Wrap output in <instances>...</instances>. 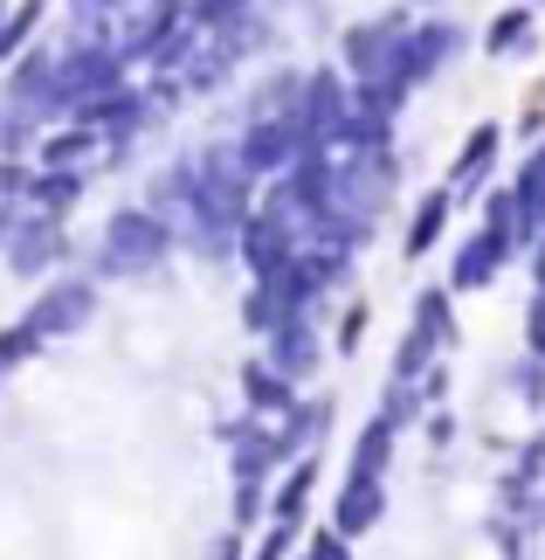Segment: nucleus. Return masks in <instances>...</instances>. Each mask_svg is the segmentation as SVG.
<instances>
[{
	"mask_svg": "<svg viewBox=\"0 0 545 560\" xmlns=\"http://www.w3.org/2000/svg\"><path fill=\"white\" fill-rule=\"evenodd\" d=\"M76 312H83V291H62V298H49V305L35 312V326H70Z\"/></svg>",
	"mask_w": 545,
	"mask_h": 560,
	"instance_id": "1",
	"label": "nucleus"
},
{
	"mask_svg": "<svg viewBox=\"0 0 545 560\" xmlns=\"http://www.w3.org/2000/svg\"><path fill=\"white\" fill-rule=\"evenodd\" d=\"M8 187H21V174H8V166H0V194H8Z\"/></svg>",
	"mask_w": 545,
	"mask_h": 560,
	"instance_id": "2",
	"label": "nucleus"
}]
</instances>
